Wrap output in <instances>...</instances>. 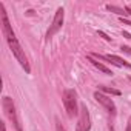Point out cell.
Wrapping results in <instances>:
<instances>
[{"instance_id": "obj_14", "label": "cell", "mask_w": 131, "mask_h": 131, "mask_svg": "<svg viewBox=\"0 0 131 131\" xmlns=\"http://www.w3.org/2000/svg\"><path fill=\"white\" fill-rule=\"evenodd\" d=\"M122 36H123L125 39H131V34H129V32H126V31H123V32H122Z\"/></svg>"}, {"instance_id": "obj_8", "label": "cell", "mask_w": 131, "mask_h": 131, "mask_svg": "<svg viewBox=\"0 0 131 131\" xmlns=\"http://www.w3.org/2000/svg\"><path fill=\"white\" fill-rule=\"evenodd\" d=\"M86 59H88V60H90V62H91V63L94 65V67H96V68H97L99 71H102V73H105V74H108V76H111V74H113L110 68H106V67H105V65H103V63H100V62H97V60H96L94 57H91V56H88Z\"/></svg>"}, {"instance_id": "obj_11", "label": "cell", "mask_w": 131, "mask_h": 131, "mask_svg": "<svg viewBox=\"0 0 131 131\" xmlns=\"http://www.w3.org/2000/svg\"><path fill=\"white\" fill-rule=\"evenodd\" d=\"M97 34H99L100 37H103V39H105L106 42H111V37H110V36H106V34H105L103 31H97Z\"/></svg>"}, {"instance_id": "obj_6", "label": "cell", "mask_w": 131, "mask_h": 131, "mask_svg": "<svg viewBox=\"0 0 131 131\" xmlns=\"http://www.w3.org/2000/svg\"><path fill=\"white\" fill-rule=\"evenodd\" d=\"M94 99H96L102 106H105L106 111H108L111 116H116V105H114V102L111 100V97L102 94L100 91H96V93H94Z\"/></svg>"}, {"instance_id": "obj_12", "label": "cell", "mask_w": 131, "mask_h": 131, "mask_svg": "<svg viewBox=\"0 0 131 131\" xmlns=\"http://www.w3.org/2000/svg\"><path fill=\"white\" fill-rule=\"evenodd\" d=\"M120 49H122L123 52H126V54H129V56H131V48H129V46H122Z\"/></svg>"}, {"instance_id": "obj_16", "label": "cell", "mask_w": 131, "mask_h": 131, "mask_svg": "<svg viewBox=\"0 0 131 131\" xmlns=\"http://www.w3.org/2000/svg\"><path fill=\"white\" fill-rule=\"evenodd\" d=\"M125 11H126L128 16H131V8H129V6H125Z\"/></svg>"}, {"instance_id": "obj_4", "label": "cell", "mask_w": 131, "mask_h": 131, "mask_svg": "<svg viewBox=\"0 0 131 131\" xmlns=\"http://www.w3.org/2000/svg\"><path fill=\"white\" fill-rule=\"evenodd\" d=\"M63 19H65V11H63L62 8H59V9L56 11L54 20H52V23H51V26H49V29H48V32H46V40H49L56 32H59V29H60L62 25H63Z\"/></svg>"}, {"instance_id": "obj_10", "label": "cell", "mask_w": 131, "mask_h": 131, "mask_svg": "<svg viewBox=\"0 0 131 131\" xmlns=\"http://www.w3.org/2000/svg\"><path fill=\"white\" fill-rule=\"evenodd\" d=\"M99 90H100V91H103V93H108V94L120 96V91H117V90H114V88H108V86H99Z\"/></svg>"}, {"instance_id": "obj_17", "label": "cell", "mask_w": 131, "mask_h": 131, "mask_svg": "<svg viewBox=\"0 0 131 131\" xmlns=\"http://www.w3.org/2000/svg\"><path fill=\"white\" fill-rule=\"evenodd\" d=\"M129 80H131V76H129Z\"/></svg>"}, {"instance_id": "obj_9", "label": "cell", "mask_w": 131, "mask_h": 131, "mask_svg": "<svg viewBox=\"0 0 131 131\" xmlns=\"http://www.w3.org/2000/svg\"><path fill=\"white\" fill-rule=\"evenodd\" d=\"M106 9H108V11H111V13H116L117 16H125V14H126V11H125V8L122 9V8H117V6H113V5H106Z\"/></svg>"}, {"instance_id": "obj_5", "label": "cell", "mask_w": 131, "mask_h": 131, "mask_svg": "<svg viewBox=\"0 0 131 131\" xmlns=\"http://www.w3.org/2000/svg\"><path fill=\"white\" fill-rule=\"evenodd\" d=\"M80 117H79V123H77V128L76 131H90L91 128V119H90V113L86 110V105H80Z\"/></svg>"}, {"instance_id": "obj_13", "label": "cell", "mask_w": 131, "mask_h": 131, "mask_svg": "<svg viewBox=\"0 0 131 131\" xmlns=\"http://www.w3.org/2000/svg\"><path fill=\"white\" fill-rule=\"evenodd\" d=\"M56 128H57V131H67V129H65V128H63V125H62L60 122H57V125H56Z\"/></svg>"}, {"instance_id": "obj_15", "label": "cell", "mask_w": 131, "mask_h": 131, "mask_svg": "<svg viewBox=\"0 0 131 131\" xmlns=\"http://www.w3.org/2000/svg\"><path fill=\"white\" fill-rule=\"evenodd\" d=\"M126 131H131V117L128 119V125H126Z\"/></svg>"}, {"instance_id": "obj_3", "label": "cell", "mask_w": 131, "mask_h": 131, "mask_svg": "<svg viewBox=\"0 0 131 131\" xmlns=\"http://www.w3.org/2000/svg\"><path fill=\"white\" fill-rule=\"evenodd\" d=\"M2 105H3V111H5L6 117L11 120V123L14 125V128H16L17 131H23V129H22V125H20V122H19V119H17V113H16V106H14L13 99L8 97V96H5L3 100H2Z\"/></svg>"}, {"instance_id": "obj_7", "label": "cell", "mask_w": 131, "mask_h": 131, "mask_svg": "<svg viewBox=\"0 0 131 131\" xmlns=\"http://www.w3.org/2000/svg\"><path fill=\"white\" fill-rule=\"evenodd\" d=\"M90 56H91V57H97V59H100V60H108V62H111L113 65H116V67L131 68V63L125 62L123 59H120V57H117V56H114V54H108V56H102V54H90Z\"/></svg>"}, {"instance_id": "obj_1", "label": "cell", "mask_w": 131, "mask_h": 131, "mask_svg": "<svg viewBox=\"0 0 131 131\" xmlns=\"http://www.w3.org/2000/svg\"><path fill=\"white\" fill-rule=\"evenodd\" d=\"M0 19H2V29H3V36L6 37V42L14 54V57L17 59V62L22 65V68L26 71V73H31V68H29V63H28V59L25 56V51L22 49L13 28H11V23L8 20V16H6V11H5V6L3 3H0Z\"/></svg>"}, {"instance_id": "obj_2", "label": "cell", "mask_w": 131, "mask_h": 131, "mask_svg": "<svg viewBox=\"0 0 131 131\" xmlns=\"http://www.w3.org/2000/svg\"><path fill=\"white\" fill-rule=\"evenodd\" d=\"M63 105L67 110L68 117L74 119V116H77L79 108H77V93L74 90H65L63 93Z\"/></svg>"}]
</instances>
